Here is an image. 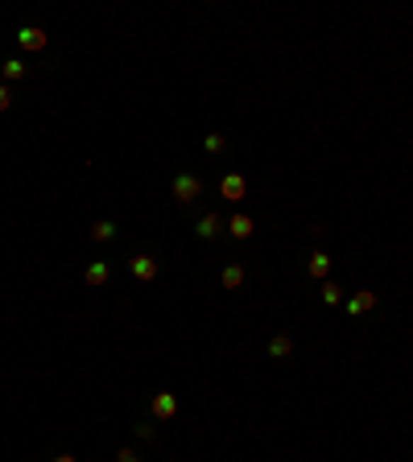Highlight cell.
I'll return each instance as SVG.
<instances>
[{"label": "cell", "mask_w": 413, "mask_h": 462, "mask_svg": "<svg viewBox=\"0 0 413 462\" xmlns=\"http://www.w3.org/2000/svg\"><path fill=\"white\" fill-rule=\"evenodd\" d=\"M203 190H207V182L198 178V173H174L170 182V195L182 202V207H195L198 198H203Z\"/></svg>", "instance_id": "1"}, {"label": "cell", "mask_w": 413, "mask_h": 462, "mask_svg": "<svg viewBox=\"0 0 413 462\" xmlns=\"http://www.w3.org/2000/svg\"><path fill=\"white\" fill-rule=\"evenodd\" d=\"M128 272H132V281L149 285V281H157L162 260H157V256H149V252H141V256H132V260H128Z\"/></svg>", "instance_id": "2"}, {"label": "cell", "mask_w": 413, "mask_h": 462, "mask_svg": "<svg viewBox=\"0 0 413 462\" xmlns=\"http://www.w3.org/2000/svg\"><path fill=\"white\" fill-rule=\"evenodd\" d=\"M178 413V396L174 392H153V400H149V417L162 425V421H174Z\"/></svg>", "instance_id": "3"}, {"label": "cell", "mask_w": 413, "mask_h": 462, "mask_svg": "<svg viewBox=\"0 0 413 462\" xmlns=\"http://www.w3.org/2000/svg\"><path fill=\"white\" fill-rule=\"evenodd\" d=\"M46 29H42V25H21V29H17V46L21 50H33V54H42V50H46Z\"/></svg>", "instance_id": "4"}, {"label": "cell", "mask_w": 413, "mask_h": 462, "mask_svg": "<svg viewBox=\"0 0 413 462\" xmlns=\"http://www.w3.org/2000/svg\"><path fill=\"white\" fill-rule=\"evenodd\" d=\"M376 301H380V297H376L372 289H360V293H351V297L343 301V310H347L351 318H360V314H368V310H376Z\"/></svg>", "instance_id": "5"}, {"label": "cell", "mask_w": 413, "mask_h": 462, "mask_svg": "<svg viewBox=\"0 0 413 462\" xmlns=\"http://www.w3.org/2000/svg\"><path fill=\"white\" fill-rule=\"evenodd\" d=\"M83 281H87L91 289H103V285L112 281V265H108V260H87V268H83Z\"/></svg>", "instance_id": "6"}, {"label": "cell", "mask_w": 413, "mask_h": 462, "mask_svg": "<svg viewBox=\"0 0 413 462\" xmlns=\"http://www.w3.org/2000/svg\"><path fill=\"white\" fill-rule=\"evenodd\" d=\"M219 195L227 198V202H240V198L248 195V182H244L240 173H227V178L219 182Z\"/></svg>", "instance_id": "7"}, {"label": "cell", "mask_w": 413, "mask_h": 462, "mask_svg": "<svg viewBox=\"0 0 413 462\" xmlns=\"http://www.w3.org/2000/svg\"><path fill=\"white\" fill-rule=\"evenodd\" d=\"M227 231H232V240H252L256 223H252V215H244V211H236V215L227 219Z\"/></svg>", "instance_id": "8"}, {"label": "cell", "mask_w": 413, "mask_h": 462, "mask_svg": "<svg viewBox=\"0 0 413 462\" xmlns=\"http://www.w3.org/2000/svg\"><path fill=\"white\" fill-rule=\"evenodd\" d=\"M327 272H331V256H327L322 248H315V252L306 256V277H315V281H322Z\"/></svg>", "instance_id": "9"}, {"label": "cell", "mask_w": 413, "mask_h": 462, "mask_svg": "<svg viewBox=\"0 0 413 462\" xmlns=\"http://www.w3.org/2000/svg\"><path fill=\"white\" fill-rule=\"evenodd\" d=\"M219 227H223V219H219L215 211H207V215H198V219H195V236H198V240H215Z\"/></svg>", "instance_id": "10"}, {"label": "cell", "mask_w": 413, "mask_h": 462, "mask_svg": "<svg viewBox=\"0 0 413 462\" xmlns=\"http://www.w3.org/2000/svg\"><path fill=\"white\" fill-rule=\"evenodd\" d=\"M265 351H268V359H290V355H293V339H290V335H273V339L265 342Z\"/></svg>", "instance_id": "11"}, {"label": "cell", "mask_w": 413, "mask_h": 462, "mask_svg": "<svg viewBox=\"0 0 413 462\" xmlns=\"http://www.w3.org/2000/svg\"><path fill=\"white\" fill-rule=\"evenodd\" d=\"M29 67H25L21 58H4V67H0V83H21Z\"/></svg>", "instance_id": "12"}, {"label": "cell", "mask_w": 413, "mask_h": 462, "mask_svg": "<svg viewBox=\"0 0 413 462\" xmlns=\"http://www.w3.org/2000/svg\"><path fill=\"white\" fill-rule=\"evenodd\" d=\"M244 281H248V272H244V265H227L223 272H219V285H223V289H240Z\"/></svg>", "instance_id": "13"}, {"label": "cell", "mask_w": 413, "mask_h": 462, "mask_svg": "<svg viewBox=\"0 0 413 462\" xmlns=\"http://www.w3.org/2000/svg\"><path fill=\"white\" fill-rule=\"evenodd\" d=\"M116 231H120V227H116L112 219H96V223H91V240H96V243H112V240H116Z\"/></svg>", "instance_id": "14"}, {"label": "cell", "mask_w": 413, "mask_h": 462, "mask_svg": "<svg viewBox=\"0 0 413 462\" xmlns=\"http://www.w3.org/2000/svg\"><path fill=\"white\" fill-rule=\"evenodd\" d=\"M223 149H227V137H223V132H207V137H203V153H211V157H219Z\"/></svg>", "instance_id": "15"}, {"label": "cell", "mask_w": 413, "mask_h": 462, "mask_svg": "<svg viewBox=\"0 0 413 462\" xmlns=\"http://www.w3.org/2000/svg\"><path fill=\"white\" fill-rule=\"evenodd\" d=\"M318 297H322V306H343V301H347V297H343V289H339V285H335V281H327Z\"/></svg>", "instance_id": "16"}, {"label": "cell", "mask_w": 413, "mask_h": 462, "mask_svg": "<svg viewBox=\"0 0 413 462\" xmlns=\"http://www.w3.org/2000/svg\"><path fill=\"white\" fill-rule=\"evenodd\" d=\"M132 434H137L141 441H153V438H157V421H153V417H149V421H137Z\"/></svg>", "instance_id": "17"}, {"label": "cell", "mask_w": 413, "mask_h": 462, "mask_svg": "<svg viewBox=\"0 0 413 462\" xmlns=\"http://www.w3.org/2000/svg\"><path fill=\"white\" fill-rule=\"evenodd\" d=\"M13 103H17V96H13V87H9V83H0V112H9Z\"/></svg>", "instance_id": "18"}, {"label": "cell", "mask_w": 413, "mask_h": 462, "mask_svg": "<svg viewBox=\"0 0 413 462\" xmlns=\"http://www.w3.org/2000/svg\"><path fill=\"white\" fill-rule=\"evenodd\" d=\"M116 462H141V454H137L132 446H120V450H116Z\"/></svg>", "instance_id": "19"}, {"label": "cell", "mask_w": 413, "mask_h": 462, "mask_svg": "<svg viewBox=\"0 0 413 462\" xmlns=\"http://www.w3.org/2000/svg\"><path fill=\"white\" fill-rule=\"evenodd\" d=\"M54 462H74V454H58V458H54Z\"/></svg>", "instance_id": "20"}]
</instances>
